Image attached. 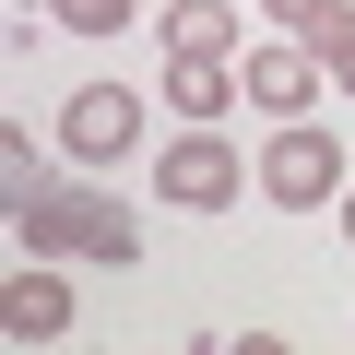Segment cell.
<instances>
[{
    "instance_id": "6da1fadb",
    "label": "cell",
    "mask_w": 355,
    "mask_h": 355,
    "mask_svg": "<svg viewBox=\"0 0 355 355\" xmlns=\"http://www.w3.org/2000/svg\"><path fill=\"white\" fill-rule=\"evenodd\" d=\"M12 237H24V261H107V272L142 261V225H130L107 190H48V202L12 214Z\"/></svg>"
},
{
    "instance_id": "7a4b0ae2",
    "label": "cell",
    "mask_w": 355,
    "mask_h": 355,
    "mask_svg": "<svg viewBox=\"0 0 355 355\" xmlns=\"http://www.w3.org/2000/svg\"><path fill=\"white\" fill-rule=\"evenodd\" d=\"M249 178H261L272 202H296V214H308V202H331V190H343V142H331L320 119H284V130L261 142V166H249Z\"/></svg>"
},
{
    "instance_id": "3957f363",
    "label": "cell",
    "mask_w": 355,
    "mask_h": 355,
    "mask_svg": "<svg viewBox=\"0 0 355 355\" xmlns=\"http://www.w3.org/2000/svg\"><path fill=\"white\" fill-rule=\"evenodd\" d=\"M154 202H178V214H225V202H237V142H225V130H178V142L154 154Z\"/></svg>"
},
{
    "instance_id": "277c9868",
    "label": "cell",
    "mask_w": 355,
    "mask_h": 355,
    "mask_svg": "<svg viewBox=\"0 0 355 355\" xmlns=\"http://www.w3.org/2000/svg\"><path fill=\"white\" fill-rule=\"evenodd\" d=\"M237 83H249V107H261V119H308V107H320V48H308V36L237 48Z\"/></svg>"
},
{
    "instance_id": "5b68a950",
    "label": "cell",
    "mask_w": 355,
    "mask_h": 355,
    "mask_svg": "<svg viewBox=\"0 0 355 355\" xmlns=\"http://www.w3.org/2000/svg\"><path fill=\"white\" fill-rule=\"evenodd\" d=\"M60 142H71V154H95V166H107V154H130V142H142V95H130V83H83V95L60 107Z\"/></svg>"
},
{
    "instance_id": "8992f818",
    "label": "cell",
    "mask_w": 355,
    "mask_h": 355,
    "mask_svg": "<svg viewBox=\"0 0 355 355\" xmlns=\"http://www.w3.org/2000/svg\"><path fill=\"white\" fill-rule=\"evenodd\" d=\"M0 331H12V343H60V331H71V284H60L48 261H24L12 296H0Z\"/></svg>"
},
{
    "instance_id": "52a82bcc",
    "label": "cell",
    "mask_w": 355,
    "mask_h": 355,
    "mask_svg": "<svg viewBox=\"0 0 355 355\" xmlns=\"http://www.w3.org/2000/svg\"><path fill=\"white\" fill-rule=\"evenodd\" d=\"M154 36H166V60H225L237 48V12H225V0H166Z\"/></svg>"
},
{
    "instance_id": "ba28073f",
    "label": "cell",
    "mask_w": 355,
    "mask_h": 355,
    "mask_svg": "<svg viewBox=\"0 0 355 355\" xmlns=\"http://www.w3.org/2000/svg\"><path fill=\"white\" fill-rule=\"evenodd\" d=\"M249 83H237V60H166V107L178 119H225Z\"/></svg>"
},
{
    "instance_id": "9c48e42d",
    "label": "cell",
    "mask_w": 355,
    "mask_h": 355,
    "mask_svg": "<svg viewBox=\"0 0 355 355\" xmlns=\"http://www.w3.org/2000/svg\"><path fill=\"white\" fill-rule=\"evenodd\" d=\"M296 36L320 48V71L355 95V0H320V12H296Z\"/></svg>"
},
{
    "instance_id": "30bf717a",
    "label": "cell",
    "mask_w": 355,
    "mask_h": 355,
    "mask_svg": "<svg viewBox=\"0 0 355 355\" xmlns=\"http://www.w3.org/2000/svg\"><path fill=\"white\" fill-rule=\"evenodd\" d=\"M0 190H12V214H24V202H48V166H36V142H24V130H0Z\"/></svg>"
},
{
    "instance_id": "8fae6325",
    "label": "cell",
    "mask_w": 355,
    "mask_h": 355,
    "mask_svg": "<svg viewBox=\"0 0 355 355\" xmlns=\"http://www.w3.org/2000/svg\"><path fill=\"white\" fill-rule=\"evenodd\" d=\"M48 24H60V36H119L130 0H48Z\"/></svg>"
},
{
    "instance_id": "7c38bea8",
    "label": "cell",
    "mask_w": 355,
    "mask_h": 355,
    "mask_svg": "<svg viewBox=\"0 0 355 355\" xmlns=\"http://www.w3.org/2000/svg\"><path fill=\"white\" fill-rule=\"evenodd\" d=\"M261 12H272V24H296V12H320V0H261Z\"/></svg>"
},
{
    "instance_id": "4fadbf2b",
    "label": "cell",
    "mask_w": 355,
    "mask_h": 355,
    "mask_svg": "<svg viewBox=\"0 0 355 355\" xmlns=\"http://www.w3.org/2000/svg\"><path fill=\"white\" fill-rule=\"evenodd\" d=\"M343 237H355V190H343Z\"/></svg>"
}]
</instances>
